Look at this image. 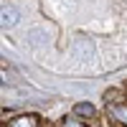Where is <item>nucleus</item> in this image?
<instances>
[{
  "instance_id": "1",
  "label": "nucleus",
  "mask_w": 127,
  "mask_h": 127,
  "mask_svg": "<svg viewBox=\"0 0 127 127\" xmlns=\"http://www.w3.org/2000/svg\"><path fill=\"white\" fill-rule=\"evenodd\" d=\"M107 109H109V117L114 122H120V125H127V102H109L107 104Z\"/></svg>"
},
{
  "instance_id": "2",
  "label": "nucleus",
  "mask_w": 127,
  "mask_h": 127,
  "mask_svg": "<svg viewBox=\"0 0 127 127\" xmlns=\"http://www.w3.org/2000/svg\"><path fill=\"white\" fill-rule=\"evenodd\" d=\"M18 20H20V15H18V10L13 5H5L0 10V28H13Z\"/></svg>"
},
{
  "instance_id": "3",
  "label": "nucleus",
  "mask_w": 127,
  "mask_h": 127,
  "mask_svg": "<svg viewBox=\"0 0 127 127\" xmlns=\"http://www.w3.org/2000/svg\"><path fill=\"white\" fill-rule=\"evenodd\" d=\"M74 114H76L79 120H92L94 117V107L89 102H79V104H74Z\"/></svg>"
},
{
  "instance_id": "4",
  "label": "nucleus",
  "mask_w": 127,
  "mask_h": 127,
  "mask_svg": "<svg viewBox=\"0 0 127 127\" xmlns=\"http://www.w3.org/2000/svg\"><path fill=\"white\" fill-rule=\"evenodd\" d=\"M13 127H38V117H36V114H26V117H15Z\"/></svg>"
},
{
  "instance_id": "5",
  "label": "nucleus",
  "mask_w": 127,
  "mask_h": 127,
  "mask_svg": "<svg viewBox=\"0 0 127 127\" xmlns=\"http://www.w3.org/2000/svg\"><path fill=\"white\" fill-rule=\"evenodd\" d=\"M61 127H84V125H79L76 120H71V117H66V120L61 122Z\"/></svg>"
},
{
  "instance_id": "6",
  "label": "nucleus",
  "mask_w": 127,
  "mask_h": 127,
  "mask_svg": "<svg viewBox=\"0 0 127 127\" xmlns=\"http://www.w3.org/2000/svg\"><path fill=\"white\" fill-rule=\"evenodd\" d=\"M0 84H3V79H0Z\"/></svg>"
}]
</instances>
